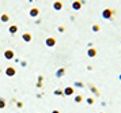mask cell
I'll use <instances>...</instances> for the list:
<instances>
[{
	"instance_id": "cell-1",
	"label": "cell",
	"mask_w": 121,
	"mask_h": 113,
	"mask_svg": "<svg viewBox=\"0 0 121 113\" xmlns=\"http://www.w3.org/2000/svg\"><path fill=\"white\" fill-rule=\"evenodd\" d=\"M73 8H80V4H79L78 1H75V3H73Z\"/></svg>"
},
{
	"instance_id": "cell-2",
	"label": "cell",
	"mask_w": 121,
	"mask_h": 113,
	"mask_svg": "<svg viewBox=\"0 0 121 113\" xmlns=\"http://www.w3.org/2000/svg\"><path fill=\"white\" fill-rule=\"evenodd\" d=\"M55 8L60 10V8H61V4H60V3H55Z\"/></svg>"
}]
</instances>
